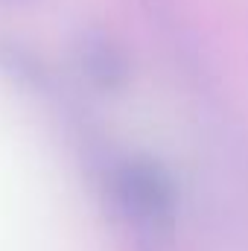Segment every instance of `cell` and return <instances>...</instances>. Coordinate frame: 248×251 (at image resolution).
Wrapping results in <instances>:
<instances>
[{"label":"cell","mask_w":248,"mask_h":251,"mask_svg":"<svg viewBox=\"0 0 248 251\" xmlns=\"http://www.w3.org/2000/svg\"><path fill=\"white\" fill-rule=\"evenodd\" d=\"M114 204L146 234H170L178 216V184L173 173L152 155H131L114 167Z\"/></svg>","instance_id":"cell-1"},{"label":"cell","mask_w":248,"mask_h":251,"mask_svg":"<svg viewBox=\"0 0 248 251\" xmlns=\"http://www.w3.org/2000/svg\"><path fill=\"white\" fill-rule=\"evenodd\" d=\"M76 67L102 94L123 91L134 76V64H131L128 50L105 29H88V32L79 35Z\"/></svg>","instance_id":"cell-2"}]
</instances>
